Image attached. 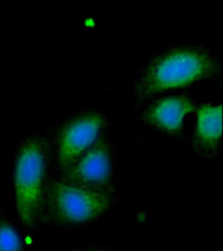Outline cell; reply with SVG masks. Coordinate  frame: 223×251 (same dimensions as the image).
<instances>
[{
    "instance_id": "6da1fadb",
    "label": "cell",
    "mask_w": 223,
    "mask_h": 251,
    "mask_svg": "<svg viewBox=\"0 0 223 251\" xmlns=\"http://www.w3.org/2000/svg\"><path fill=\"white\" fill-rule=\"evenodd\" d=\"M222 60L208 47L180 44L169 47L148 59L137 71L132 85L136 102L173 94L217 79Z\"/></svg>"
},
{
    "instance_id": "7a4b0ae2",
    "label": "cell",
    "mask_w": 223,
    "mask_h": 251,
    "mask_svg": "<svg viewBox=\"0 0 223 251\" xmlns=\"http://www.w3.org/2000/svg\"><path fill=\"white\" fill-rule=\"evenodd\" d=\"M51 169V130L22 138L15 152L13 186L17 214L26 228L36 229L44 223Z\"/></svg>"
},
{
    "instance_id": "3957f363",
    "label": "cell",
    "mask_w": 223,
    "mask_h": 251,
    "mask_svg": "<svg viewBox=\"0 0 223 251\" xmlns=\"http://www.w3.org/2000/svg\"><path fill=\"white\" fill-rule=\"evenodd\" d=\"M115 203L113 188H94L52 175L47 190L44 222L75 228L92 224Z\"/></svg>"
},
{
    "instance_id": "277c9868",
    "label": "cell",
    "mask_w": 223,
    "mask_h": 251,
    "mask_svg": "<svg viewBox=\"0 0 223 251\" xmlns=\"http://www.w3.org/2000/svg\"><path fill=\"white\" fill-rule=\"evenodd\" d=\"M104 112L87 109L75 112L51 129V161L55 174H62L104 135Z\"/></svg>"
},
{
    "instance_id": "5b68a950",
    "label": "cell",
    "mask_w": 223,
    "mask_h": 251,
    "mask_svg": "<svg viewBox=\"0 0 223 251\" xmlns=\"http://www.w3.org/2000/svg\"><path fill=\"white\" fill-rule=\"evenodd\" d=\"M139 114L146 127L165 136L180 137L197 112L196 99L186 94H167L143 103Z\"/></svg>"
},
{
    "instance_id": "8992f818",
    "label": "cell",
    "mask_w": 223,
    "mask_h": 251,
    "mask_svg": "<svg viewBox=\"0 0 223 251\" xmlns=\"http://www.w3.org/2000/svg\"><path fill=\"white\" fill-rule=\"evenodd\" d=\"M115 151L105 134L60 175L72 182L94 188H112L115 173Z\"/></svg>"
},
{
    "instance_id": "52a82bcc",
    "label": "cell",
    "mask_w": 223,
    "mask_h": 251,
    "mask_svg": "<svg viewBox=\"0 0 223 251\" xmlns=\"http://www.w3.org/2000/svg\"><path fill=\"white\" fill-rule=\"evenodd\" d=\"M191 144L194 151L204 159L218 155L222 141V105L220 101H210L197 109Z\"/></svg>"
},
{
    "instance_id": "ba28073f",
    "label": "cell",
    "mask_w": 223,
    "mask_h": 251,
    "mask_svg": "<svg viewBox=\"0 0 223 251\" xmlns=\"http://www.w3.org/2000/svg\"><path fill=\"white\" fill-rule=\"evenodd\" d=\"M25 242L19 228L0 214V251H24Z\"/></svg>"
},
{
    "instance_id": "9c48e42d",
    "label": "cell",
    "mask_w": 223,
    "mask_h": 251,
    "mask_svg": "<svg viewBox=\"0 0 223 251\" xmlns=\"http://www.w3.org/2000/svg\"><path fill=\"white\" fill-rule=\"evenodd\" d=\"M66 251H122V250L110 245L94 243V244H83L77 247L68 249Z\"/></svg>"
}]
</instances>
